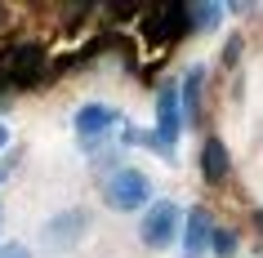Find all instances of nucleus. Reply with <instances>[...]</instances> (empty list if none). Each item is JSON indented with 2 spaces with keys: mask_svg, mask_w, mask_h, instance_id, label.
<instances>
[{
  "mask_svg": "<svg viewBox=\"0 0 263 258\" xmlns=\"http://www.w3.org/2000/svg\"><path fill=\"white\" fill-rule=\"evenodd\" d=\"M214 258H236V231H228V227H219L214 231Z\"/></svg>",
  "mask_w": 263,
  "mask_h": 258,
  "instance_id": "12",
  "label": "nucleus"
},
{
  "mask_svg": "<svg viewBox=\"0 0 263 258\" xmlns=\"http://www.w3.org/2000/svg\"><path fill=\"white\" fill-rule=\"evenodd\" d=\"M45 71V49L41 45H14L0 54V76L9 85H36Z\"/></svg>",
  "mask_w": 263,
  "mask_h": 258,
  "instance_id": "1",
  "label": "nucleus"
},
{
  "mask_svg": "<svg viewBox=\"0 0 263 258\" xmlns=\"http://www.w3.org/2000/svg\"><path fill=\"white\" fill-rule=\"evenodd\" d=\"M241 58V41H228V49H223V63H236Z\"/></svg>",
  "mask_w": 263,
  "mask_h": 258,
  "instance_id": "14",
  "label": "nucleus"
},
{
  "mask_svg": "<svg viewBox=\"0 0 263 258\" xmlns=\"http://www.w3.org/2000/svg\"><path fill=\"white\" fill-rule=\"evenodd\" d=\"M147 31H152L156 41H179V36H187V31H192V18H187V5H170V9L152 14Z\"/></svg>",
  "mask_w": 263,
  "mask_h": 258,
  "instance_id": "7",
  "label": "nucleus"
},
{
  "mask_svg": "<svg viewBox=\"0 0 263 258\" xmlns=\"http://www.w3.org/2000/svg\"><path fill=\"white\" fill-rule=\"evenodd\" d=\"M259 227H263V214H259Z\"/></svg>",
  "mask_w": 263,
  "mask_h": 258,
  "instance_id": "17",
  "label": "nucleus"
},
{
  "mask_svg": "<svg viewBox=\"0 0 263 258\" xmlns=\"http://www.w3.org/2000/svg\"><path fill=\"white\" fill-rule=\"evenodd\" d=\"M5 89H9V81H5V76H0V98H5ZM0 107H5V103H0Z\"/></svg>",
  "mask_w": 263,
  "mask_h": 258,
  "instance_id": "16",
  "label": "nucleus"
},
{
  "mask_svg": "<svg viewBox=\"0 0 263 258\" xmlns=\"http://www.w3.org/2000/svg\"><path fill=\"white\" fill-rule=\"evenodd\" d=\"M201 89H205V71L192 67V71H187V81H183V89H179L183 111H187V116H201Z\"/></svg>",
  "mask_w": 263,
  "mask_h": 258,
  "instance_id": "10",
  "label": "nucleus"
},
{
  "mask_svg": "<svg viewBox=\"0 0 263 258\" xmlns=\"http://www.w3.org/2000/svg\"><path fill=\"white\" fill-rule=\"evenodd\" d=\"M0 258H31L27 245H0Z\"/></svg>",
  "mask_w": 263,
  "mask_h": 258,
  "instance_id": "13",
  "label": "nucleus"
},
{
  "mask_svg": "<svg viewBox=\"0 0 263 258\" xmlns=\"http://www.w3.org/2000/svg\"><path fill=\"white\" fill-rule=\"evenodd\" d=\"M179 129H183V98H179V89H174V85H165V89H161V98H156V138H161L165 156H174Z\"/></svg>",
  "mask_w": 263,
  "mask_h": 258,
  "instance_id": "3",
  "label": "nucleus"
},
{
  "mask_svg": "<svg viewBox=\"0 0 263 258\" xmlns=\"http://www.w3.org/2000/svg\"><path fill=\"white\" fill-rule=\"evenodd\" d=\"M228 147H223L219 138H205V147H201V174H205V183H223L228 178Z\"/></svg>",
  "mask_w": 263,
  "mask_h": 258,
  "instance_id": "9",
  "label": "nucleus"
},
{
  "mask_svg": "<svg viewBox=\"0 0 263 258\" xmlns=\"http://www.w3.org/2000/svg\"><path fill=\"white\" fill-rule=\"evenodd\" d=\"M5 143H9V129H5V125H0V147H5Z\"/></svg>",
  "mask_w": 263,
  "mask_h": 258,
  "instance_id": "15",
  "label": "nucleus"
},
{
  "mask_svg": "<svg viewBox=\"0 0 263 258\" xmlns=\"http://www.w3.org/2000/svg\"><path fill=\"white\" fill-rule=\"evenodd\" d=\"M147 196H152V187H147V174H139V169H116L107 178V205L116 214H129V209L147 205Z\"/></svg>",
  "mask_w": 263,
  "mask_h": 258,
  "instance_id": "2",
  "label": "nucleus"
},
{
  "mask_svg": "<svg viewBox=\"0 0 263 258\" xmlns=\"http://www.w3.org/2000/svg\"><path fill=\"white\" fill-rule=\"evenodd\" d=\"M111 125H116V111H111L107 103H85V107L76 111V134H81L85 143H98Z\"/></svg>",
  "mask_w": 263,
  "mask_h": 258,
  "instance_id": "6",
  "label": "nucleus"
},
{
  "mask_svg": "<svg viewBox=\"0 0 263 258\" xmlns=\"http://www.w3.org/2000/svg\"><path fill=\"white\" fill-rule=\"evenodd\" d=\"M174 231H179V205L174 201H156L143 218V241L152 245V249H165L174 241Z\"/></svg>",
  "mask_w": 263,
  "mask_h": 258,
  "instance_id": "4",
  "label": "nucleus"
},
{
  "mask_svg": "<svg viewBox=\"0 0 263 258\" xmlns=\"http://www.w3.org/2000/svg\"><path fill=\"white\" fill-rule=\"evenodd\" d=\"M214 218H210V209H192V214H187V227H183V249H187V254H201V249H210V245H214Z\"/></svg>",
  "mask_w": 263,
  "mask_h": 258,
  "instance_id": "8",
  "label": "nucleus"
},
{
  "mask_svg": "<svg viewBox=\"0 0 263 258\" xmlns=\"http://www.w3.org/2000/svg\"><path fill=\"white\" fill-rule=\"evenodd\" d=\"M187 18H192V31H214L223 23V5H187Z\"/></svg>",
  "mask_w": 263,
  "mask_h": 258,
  "instance_id": "11",
  "label": "nucleus"
},
{
  "mask_svg": "<svg viewBox=\"0 0 263 258\" xmlns=\"http://www.w3.org/2000/svg\"><path fill=\"white\" fill-rule=\"evenodd\" d=\"M85 227H89L85 209H63L58 218L45 223V245H49V249H71V245L85 236Z\"/></svg>",
  "mask_w": 263,
  "mask_h": 258,
  "instance_id": "5",
  "label": "nucleus"
}]
</instances>
